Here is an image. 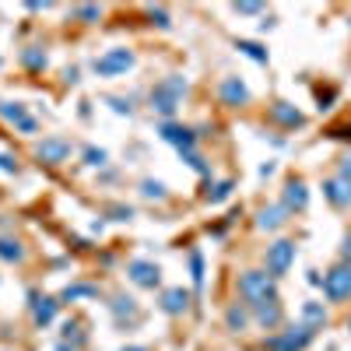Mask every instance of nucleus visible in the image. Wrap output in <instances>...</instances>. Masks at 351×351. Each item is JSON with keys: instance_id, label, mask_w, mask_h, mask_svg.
Listing matches in <instances>:
<instances>
[{"instance_id": "cd10ccee", "label": "nucleus", "mask_w": 351, "mask_h": 351, "mask_svg": "<svg viewBox=\"0 0 351 351\" xmlns=\"http://www.w3.org/2000/svg\"><path fill=\"white\" fill-rule=\"evenodd\" d=\"M21 64L43 71V67H46V53H39V49H25V53H21Z\"/></svg>"}, {"instance_id": "2f4dec72", "label": "nucleus", "mask_w": 351, "mask_h": 351, "mask_svg": "<svg viewBox=\"0 0 351 351\" xmlns=\"http://www.w3.org/2000/svg\"><path fill=\"white\" fill-rule=\"evenodd\" d=\"M106 102L112 106V112H120V116H130V99H116V95H109Z\"/></svg>"}, {"instance_id": "393cba45", "label": "nucleus", "mask_w": 351, "mask_h": 351, "mask_svg": "<svg viewBox=\"0 0 351 351\" xmlns=\"http://www.w3.org/2000/svg\"><path fill=\"white\" fill-rule=\"evenodd\" d=\"M141 193L148 197V200H165V197H169L165 183H158V180H144V183H141Z\"/></svg>"}, {"instance_id": "58836bf2", "label": "nucleus", "mask_w": 351, "mask_h": 351, "mask_svg": "<svg viewBox=\"0 0 351 351\" xmlns=\"http://www.w3.org/2000/svg\"><path fill=\"white\" fill-rule=\"evenodd\" d=\"M330 137H348V141H351V123H348V127H334Z\"/></svg>"}, {"instance_id": "c85d7f7f", "label": "nucleus", "mask_w": 351, "mask_h": 351, "mask_svg": "<svg viewBox=\"0 0 351 351\" xmlns=\"http://www.w3.org/2000/svg\"><path fill=\"white\" fill-rule=\"evenodd\" d=\"M190 278H193L197 288L204 285V256L200 253H190Z\"/></svg>"}, {"instance_id": "1a4fd4ad", "label": "nucleus", "mask_w": 351, "mask_h": 351, "mask_svg": "<svg viewBox=\"0 0 351 351\" xmlns=\"http://www.w3.org/2000/svg\"><path fill=\"white\" fill-rule=\"evenodd\" d=\"M0 120L14 123L21 134H36V130H39V123L28 116V109H25L21 102H0Z\"/></svg>"}, {"instance_id": "dca6fc26", "label": "nucleus", "mask_w": 351, "mask_h": 351, "mask_svg": "<svg viewBox=\"0 0 351 351\" xmlns=\"http://www.w3.org/2000/svg\"><path fill=\"white\" fill-rule=\"evenodd\" d=\"M285 208L288 211H306V204H309V190H306V183L302 180H288L285 183Z\"/></svg>"}, {"instance_id": "72a5a7b5", "label": "nucleus", "mask_w": 351, "mask_h": 351, "mask_svg": "<svg viewBox=\"0 0 351 351\" xmlns=\"http://www.w3.org/2000/svg\"><path fill=\"white\" fill-rule=\"evenodd\" d=\"M64 337H67V341L74 337L77 344H84V334H81V324H64Z\"/></svg>"}, {"instance_id": "9d476101", "label": "nucleus", "mask_w": 351, "mask_h": 351, "mask_svg": "<svg viewBox=\"0 0 351 351\" xmlns=\"http://www.w3.org/2000/svg\"><path fill=\"white\" fill-rule=\"evenodd\" d=\"M218 99H221V106H246L250 102V88H246L243 77H225L218 84Z\"/></svg>"}, {"instance_id": "79ce46f5", "label": "nucleus", "mask_w": 351, "mask_h": 351, "mask_svg": "<svg viewBox=\"0 0 351 351\" xmlns=\"http://www.w3.org/2000/svg\"><path fill=\"white\" fill-rule=\"evenodd\" d=\"M120 351H148V348H137V344H130V348H120Z\"/></svg>"}, {"instance_id": "0eeeda50", "label": "nucleus", "mask_w": 351, "mask_h": 351, "mask_svg": "<svg viewBox=\"0 0 351 351\" xmlns=\"http://www.w3.org/2000/svg\"><path fill=\"white\" fill-rule=\"evenodd\" d=\"M36 158L46 162V165H64L71 158V141H64V137H43L36 144Z\"/></svg>"}, {"instance_id": "f704fd0d", "label": "nucleus", "mask_w": 351, "mask_h": 351, "mask_svg": "<svg viewBox=\"0 0 351 351\" xmlns=\"http://www.w3.org/2000/svg\"><path fill=\"white\" fill-rule=\"evenodd\" d=\"M0 169H4V172H18V158L11 152H0Z\"/></svg>"}, {"instance_id": "a211bd4d", "label": "nucleus", "mask_w": 351, "mask_h": 351, "mask_svg": "<svg viewBox=\"0 0 351 351\" xmlns=\"http://www.w3.org/2000/svg\"><path fill=\"white\" fill-rule=\"evenodd\" d=\"M253 316H256V324L260 327H278L281 319H285V313H281V306H278V299L274 302H260V306H253Z\"/></svg>"}, {"instance_id": "6ab92c4d", "label": "nucleus", "mask_w": 351, "mask_h": 351, "mask_svg": "<svg viewBox=\"0 0 351 351\" xmlns=\"http://www.w3.org/2000/svg\"><path fill=\"white\" fill-rule=\"evenodd\" d=\"M246 324H250V309H246L243 302H236V306H228V309H225V327H228L232 334H243Z\"/></svg>"}, {"instance_id": "4be33fe9", "label": "nucleus", "mask_w": 351, "mask_h": 351, "mask_svg": "<svg viewBox=\"0 0 351 351\" xmlns=\"http://www.w3.org/2000/svg\"><path fill=\"white\" fill-rule=\"evenodd\" d=\"M236 49L243 56H250V60H256V64H267V49H263L260 43H253V39H236Z\"/></svg>"}, {"instance_id": "f3484780", "label": "nucleus", "mask_w": 351, "mask_h": 351, "mask_svg": "<svg viewBox=\"0 0 351 351\" xmlns=\"http://www.w3.org/2000/svg\"><path fill=\"white\" fill-rule=\"evenodd\" d=\"M288 208H285V204H271V208H263L260 211V218H256V225L263 228V232H278L285 221H288Z\"/></svg>"}, {"instance_id": "20e7f679", "label": "nucleus", "mask_w": 351, "mask_h": 351, "mask_svg": "<svg viewBox=\"0 0 351 351\" xmlns=\"http://www.w3.org/2000/svg\"><path fill=\"white\" fill-rule=\"evenodd\" d=\"M263 263H267V274H271V278L288 274V267L295 263V243H291V239L271 243V246H267V256H263Z\"/></svg>"}, {"instance_id": "ea45409f", "label": "nucleus", "mask_w": 351, "mask_h": 351, "mask_svg": "<svg viewBox=\"0 0 351 351\" xmlns=\"http://www.w3.org/2000/svg\"><path fill=\"white\" fill-rule=\"evenodd\" d=\"M341 176H348V180H351V155L341 162Z\"/></svg>"}, {"instance_id": "423d86ee", "label": "nucleus", "mask_w": 351, "mask_h": 351, "mask_svg": "<svg viewBox=\"0 0 351 351\" xmlns=\"http://www.w3.org/2000/svg\"><path fill=\"white\" fill-rule=\"evenodd\" d=\"M324 295H327L330 302L351 299V267H348V263H337V267L327 271V278H324Z\"/></svg>"}, {"instance_id": "c756f323", "label": "nucleus", "mask_w": 351, "mask_h": 351, "mask_svg": "<svg viewBox=\"0 0 351 351\" xmlns=\"http://www.w3.org/2000/svg\"><path fill=\"white\" fill-rule=\"evenodd\" d=\"M74 18H81V21H99V18H102V8H95V4H81V8H74Z\"/></svg>"}, {"instance_id": "6e6552de", "label": "nucleus", "mask_w": 351, "mask_h": 351, "mask_svg": "<svg viewBox=\"0 0 351 351\" xmlns=\"http://www.w3.org/2000/svg\"><path fill=\"white\" fill-rule=\"evenodd\" d=\"M127 274H130V281L137 288H158V281H162L158 263H152V260H130L127 263Z\"/></svg>"}, {"instance_id": "bb28decb", "label": "nucleus", "mask_w": 351, "mask_h": 351, "mask_svg": "<svg viewBox=\"0 0 351 351\" xmlns=\"http://www.w3.org/2000/svg\"><path fill=\"white\" fill-rule=\"evenodd\" d=\"M180 155H183V162H186V165H190L193 172H200V176H208V172H211V165L204 162V158H200L197 152H180Z\"/></svg>"}, {"instance_id": "2eb2a0df", "label": "nucleus", "mask_w": 351, "mask_h": 351, "mask_svg": "<svg viewBox=\"0 0 351 351\" xmlns=\"http://www.w3.org/2000/svg\"><path fill=\"white\" fill-rule=\"evenodd\" d=\"M28 299H32V316H36V324H39V327L53 324V319H56V309H60V302L49 299V295H39V291H32Z\"/></svg>"}, {"instance_id": "ddd939ff", "label": "nucleus", "mask_w": 351, "mask_h": 351, "mask_svg": "<svg viewBox=\"0 0 351 351\" xmlns=\"http://www.w3.org/2000/svg\"><path fill=\"white\" fill-rule=\"evenodd\" d=\"M324 197L334 204V208H351V180H348V176L327 180V183H324Z\"/></svg>"}, {"instance_id": "b1692460", "label": "nucleus", "mask_w": 351, "mask_h": 351, "mask_svg": "<svg viewBox=\"0 0 351 351\" xmlns=\"http://www.w3.org/2000/svg\"><path fill=\"white\" fill-rule=\"evenodd\" d=\"M81 295L92 299V295H99V288H95V285H67L60 299H64V302H74V299H81Z\"/></svg>"}, {"instance_id": "7c9ffc66", "label": "nucleus", "mask_w": 351, "mask_h": 351, "mask_svg": "<svg viewBox=\"0 0 351 351\" xmlns=\"http://www.w3.org/2000/svg\"><path fill=\"white\" fill-rule=\"evenodd\" d=\"M106 158H109V155H106L102 148H84V162H88V165H106Z\"/></svg>"}, {"instance_id": "a878e982", "label": "nucleus", "mask_w": 351, "mask_h": 351, "mask_svg": "<svg viewBox=\"0 0 351 351\" xmlns=\"http://www.w3.org/2000/svg\"><path fill=\"white\" fill-rule=\"evenodd\" d=\"M228 197H232V180H221V183L208 186V200H211V204H221V200H228Z\"/></svg>"}, {"instance_id": "4c0bfd02", "label": "nucleus", "mask_w": 351, "mask_h": 351, "mask_svg": "<svg viewBox=\"0 0 351 351\" xmlns=\"http://www.w3.org/2000/svg\"><path fill=\"white\" fill-rule=\"evenodd\" d=\"M341 263H348V267H351V232H348L344 243H341Z\"/></svg>"}, {"instance_id": "f257e3e1", "label": "nucleus", "mask_w": 351, "mask_h": 351, "mask_svg": "<svg viewBox=\"0 0 351 351\" xmlns=\"http://www.w3.org/2000/svg\"><path fill=\"white\" fill-rule=\"evenodd\" d=\"M239 299L243 306H260V302H274L278 299V285L267 271H243L239 274Z\"/></svg>"}, {"instance_id": "473e14b6", "label": "nucleus", "mask_w": 351, "mask_h": 351, "mask_svg": "<svg viewBox=\"0 0 351 351\" xmlns=\"http://www.w3.org/2000/svg\"><path fill=\"white\" fill-rule=\"evenodd\" d=\"M148 18H152L158 28H169V25H172V21H169V14H165L162 8H152V11H148Z\"/></svg>"}, {"instance_id": "f03ea898", "label": "nucleus", "mask_w": 351, "mask_h": 351, "mask_svg": "<svg viewBox=\"0 0 351 351\" xmlns=\"http://www.w3.org/2000/svg\"><path fill=\"white\" fill-rule=\"evenodd\" d=\"M183 95H186V81H183L180 74H169V77H162V81L152 88V109L162 112V116H172L176 109H180Z\"/></svg>"}, {"instance_id": "f8f14e48", "label": "nucleus", "mask_w": 351, "mask_h": 351, "mask_svg": "<svg viewBox=\"0 0 351 351\" xmlns=\"http://www.w3.org/2000/svg\"><path fill=\"white\" fill-rule=\"evenodd\" d=\"M158 309L169 313V316H180L190 309V291L186 288H165L162 299H158Z\"/></svg>"}, {"instance_id": "39448f33", "label": "nucleus", "mask_w": 351, "mask_h": 351, "mask_svg": "<svg viewBox=\"0 0 351 351\" xmlns=\"http://www.w3.org/2000/svg\"><path fill=\"white\" fill-rule=\"evenodd\" d=\"M92 67H95V74H99V77L127 74V71L134 67V53H130V49H123V46H120V49H109V53H102V56H99V60H95Z\"/></svg>"}, {"instance_id": "7ed1b4c3", "label": "nucleus", "mask_w": 351, "mask_h": 351, "mask_svg": "<svg viewBox=\"0 0 351 351\" xmlns=\"http://www.w3.org/2000/svg\"><path fill=\"white\" fill-rule=\"evenodd\" d=\"M313 334H316L313 327L299 324V327H291V330H285V334L267 337L263 351H302V348H309V344H313Z\"/></svg>"}, {"instance_id": "e433bc0d", "label": "nucleus", "mask_w": 351, "mask_h": 351, "mask_svg": "<svg viewBox=\"0 0 351 351\" xmlns=\"http://www.w3.org/2000/svg\"><path fill=\"white\" fill-rule=\"evenodd\" d=\"M109 215H112L116 221H130V218H134V208H109Z\"/></svg>"}, {"instance_id": "9b49d317", "label": "nucleus", "mask_w": 351, "mask_h": 351, "mask_svg": "<svg viewBox=\"0 0 351 351\" xmlns=\"http://www.w3.org/2000/svg\"><path fill=\"white\" fill-rule=\"evenodd\" d=\"M158 134H162V141L176 144L180 152H193V144H197V134L190 127H180V123H162Z\"/></svg>"}, {"instance_id": "37998d69", "label": "nucleus", "mask_w": 351, "mask_h": 351, "mask_svg": "<svg viewBox=\"0 0 351 351\" xmlns=\"http://www.w3.org/2000/svg\"><path fill=\"white\" fill-rule=\"evenodd\" d=\"M0 64H4V60H0Z\"/></svg>"}, {"instance_id": "412c9836", "label": "nucleus", "mask_w": 351, "mask_h": 351, "mask_svg": "<svg viewBox=\"0 0 351 351\" xmlns=\"http://www.w3.org/2000/svg\"><path fill=\"white\" fill-rule=\"evenodd\" d=\"M302 319H306V327H324L327 324V309L319 306V302H302Z\"/></svg>"}, {"instance_id": "4468645a", "label": "nucleus", "mask_w": 351, "mask_h": 351, "mask_svg": "<svg viewBox=\"0 0 351 351\" xmlns=\"http://www.w3.org/2000/svg\"><path fill=\"white\" fill-rule=\"evenodd\" d=\"M271 120H274V123H281L285 130L306 127V116H302L295 106H288V102H274V106H271Z\"/></svg>"}, {"instance_id": "a19ab883", "label": "nucleus", "mask_w": 351, "mask_h": 351, "mask_svg": "<svg viewBox=\"0 0 351 351\" xmlns=\"http://www.w3.org/2000/svg\"><path fill=\"white\" fill-rule=\"evenodd\" d=\"M56 351H77L74 344H56Z\"/></svg>"}, {"instance_id": "5701e85b", "label": "nucleus", "mask_w": 351, "mask_h": 351, "mask_svg": "<svg viewBox=\"0 0 351 351\" xmlns=\"http://www.w3.org/2000/svg\"><path fill=\"white\" fill-rule=\"evenodd\" d=\"M21 256H25V250H21L18 239H0V260L4 263H18Z\"/></svg>"}, {"instance_id": "c9c22d12", "label": "nucleus", "mask_w": 351, "mask_h": 351, "mask_svg": "<svg viewBox=\"0 0 351 351\" xmlns=\"http://www.w3.org/2000/svg\"><path fill=\"white\" fill-rule=\"evenodd\" d=\"M232 11H236V14H260L263 4H232Z\"/></svg>"}, {"instance_id": "aec40b11", "label": "nucleus", "mask_w": 351, "mask_h": 351, "mask_svg": "<svg viewBox=\"0 0 351 351\" xmlns=\"http://www.w3.org/2000/svg\"><path fill=\"white\" fill-rule=\"evenodd\" d=\"M109 309H112L116 319H137V302H134L130 295H116V299L109 302Z\"/></svg>"}]
</instances>
